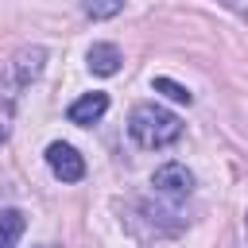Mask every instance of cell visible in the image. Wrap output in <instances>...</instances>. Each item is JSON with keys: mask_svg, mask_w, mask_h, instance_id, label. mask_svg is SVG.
Masks as SVG:
<instances>
[{"mask_svg": "<svg viewBox=\"0 0 248 248\" xmlns=\"http://www.w3.org/2000/svg\"><path fill=\"white\" fill-rule=\"evenodd\" d=\"M124 8V0H85V16L89 19H112Z\"/></svg>", "mask_w": 248, "mask_h": 248, "instance_id": "8", "label": "cell"}, {"mask_svg": "<svg viewBox=\"0 0 248 248\" xmlns=\"http://www.w3.org/2000/svg\"><path fill=\"white\" fill-rule=\"evenodd\" d=\"M108 112V93H85V97H78L70 108H66V116H70V124H93V120H101Z\"/></svg>", "mask_w": 248, "mask_h": 248, "instance_id": "4", "label": "cell"}, {"mask_svg": "<svg viewBox=\"0 0 248 248\" xmlns=\"http://www.w3.org/2000/svg\"><path fill=\"white\" fill-rule=\"evenodd\" d=\"M151 186L167 198H186L194 190V174L182 167V163H163L155 174H151Z\"/></svg>", "mask_w": 248, "mask_h": 248, "instance_id": "2", "label": "cell"}, {"mask_svg": "<svg viewBox=\"0 0 248 248\" xmlns=\"http://www.w3.org/2000/svg\"><path fill=\"white\" fill-rule=\"evenodd\" d=\"M155 89L159 93H167L170 101H178V105H190V89L186 85H178V81H170V78H155Z\"/></svg>", "mask_w": 248, "mask_h": 248, "instance_id": "9", "label": "cell"}, {"mask_svg": "<svg viewBox=\"0 0 248 248\" xmlns=\"http://www.w3.org/2000/svg\"><path fill=\"white\" fill-rule=\"evenodd\" d=\"M39 248H54V244H39Z\"/></svg>", "mask_w": 248, "mask_h": 248, "instance_id": "11", "label": "cell"}, {"mask_svg": "<svg viewBox=\"0 0 248 248\" xmlns=\"http://www.w3.org/2000/svg\"><path fill=\"white\" fill-rule=\"evenodd\" d=\"M46 163H50L54 178H62V182H78V178L85 174V159H81L70 143H50V147H46Z\"/></svg>", "mask_w": 248, "mask_h": 248, "instance_id": "3", "label": "cell"}, {"mask_svg": "<svg viewBox=\"0 0 248 248\" xmlns=\"http://www.w3.org/2000/svg\"><path fill=\"white\" fill-rule=\"evenodd\" d=\"M23 213L19 209H0V248H16L23 236Z\"/></svg>", "mask_w": 248, "mask_h": 248, "instance_id": "7", "label": "cell"}, {"mask_svg": "<svg viewBox=\"0 0 248 248\" xmlns=\"http://www.w3.org/2000/svg\"><path fill=\"white\" fill-rule=\"evenodd\" d=\"M4 140H8V128H4V124H0V143H4Z\"/></svg>", "mask_w": 248, "mask_h": 248, "instance_id": "10", "label": "cell"}, {"mask_svg": "<svg viewBox=\"0 0 248 248\" xmlns=\"http://www.w3.org/2000/svg\"><path fill=\"white\" fill-rule=\"evenodd\" d=\"M244 221H248V217H244Z\"/></svg>", "mask_w": 248, "mask_h": 248, "instance_id": "12", "label": "cell"}, {"mask_svg": "<svg viewBox=\"0 0 248 248\" xmlns=\"http://www.w3.org/2000/svg\"><path fill=\"white\" fill-rule=\"evenodd\" d=\"M43 58H46V50H43V46L19 50V58H16V85H27L31 78H39V70H43Z\"/></svg>", "mask_w": 248, "mask_h": 248, "instance_id": "6", "label": "cell"}, {"mask_svg": "<svg viewBox=\"0 0 248 248\" xmlns=\"http://www.w3.org/2000/svg\"><path fill=\"white\" fill-rule=\"evenodd\" d=\"M85 58H89V70L101 74V78H112V74L120 70V50H116L112 43H93Z\"/></svg>", "mask_w": 248, "mask_h": 248, "instance_id": "5", "label": "cell"}, {"mask_svg": "<svg viewBox=\"0 0 248 248\" xmlns=\"http://www.w3.org/2000/svg\"><path fill=\"white\" fill-rule=\"evenodd\" d=\"M128 132L140 147H167L182 136V120L163 105H136L128 116Z\"/></svg>", "mask_w": 248, "mask_h": 248, "instance_id": "1", "label": "cell"}]
</instances>
